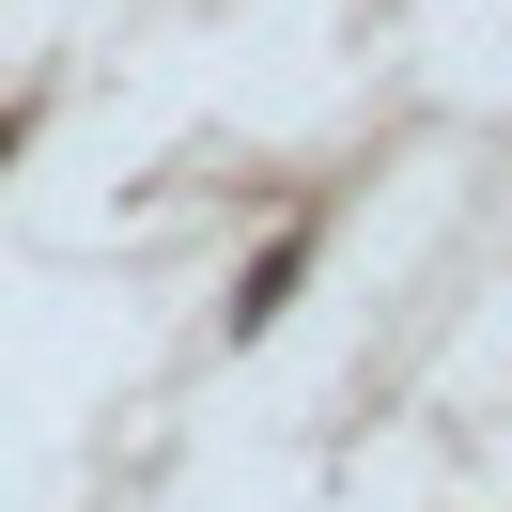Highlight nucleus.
Here are the masks:
<instances>
[{"mask_svg": "<svg viewBox=\"0 0 512 512\" xmlns=\"http://www.w3.org/2000/svg\"><path fill=\"white\" fill-rule=\"evenodd\" d=\"M295 264H311V249H295V233H280V249H264L249 280H233V326H280V295H295Z\"/></svg>", "mask_w": 512, "mask_h": 512, "instance_id": "obj_1", "label": "nucleus"}, {"mask_svg": "<svg viewBox=\"0 0 512 512\" xmlns=\"http://www.w3.org/2000/svg\"><path fill=\"white\" fill-rule=\"evenodd\" d=\"M0 156H16V125H0Z\"/></svg>", "mask_w": 512, "mask_h": 512, "instance_id": "obj_2", "label": "nucleus"}]
</instances>
